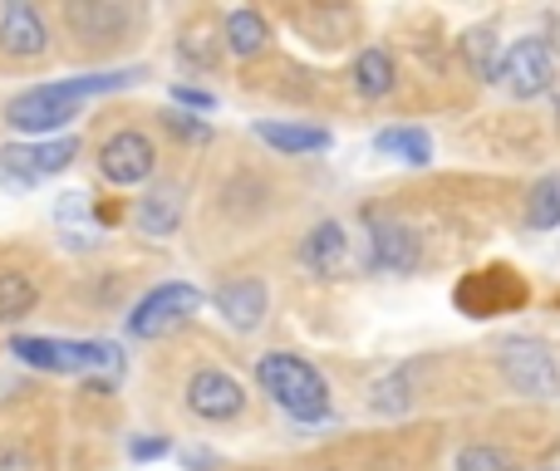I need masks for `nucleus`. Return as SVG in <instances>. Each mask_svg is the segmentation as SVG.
Segmentation results:
<instances>
[{
	"instance_id": "nucleus-12",
	"label": "nucleus",
	"mask_w": 560,
	"mask_h": 471,
	"mask_svg": "<svg viewBox=\"0 0 560 471\" xmlns=\"http://www.w3.org/2000/svg\"><path fill=\"white\" fill-rule=\"evenodd\" d=\"M65 20H69V30H74L84 45H114L118 35H124V25H128V10H118V5H94V0H79V5H69L65 10Z\"/></svg>"
},
{
	"instance_id": "nucleus-26",
	"label": "nucleus",
	"mask_w": 560,
	"mask_h": 471,
	"mask_svg": "<svg viewBox=\"0 0 560 471\" xmlns=\"http://www.w3.org/2000/svg\"><path fill=\"white\" fill-rule=\"evenodd\" d=\"M0 471H39V462L20 443H0Z\"/></svg>"
},
{
	"instance_id": "nucleus-13",
	"label": "nucleus",
	"mask_w": 560,
	"mask_h": 471,
	"mask_svg": "<svg viewBox=\"0 0 560 471\" xmlns=\"http://www.w3.org/2000/svg\"><path fill=\"white\" fill-rule=\"evenodd\" d=\"M217 309L232 329H256L266 315V285L261 280H232V285L217 290Z\"/></svg>"
},
{
	"instance_id": "nucleus-29",
	"label": "nucleus",
	"mask_w": 560,
	"mask_h": 471,
	"mask_svg": "<svg viewBox=\"0 0 560 471\" xmlns=\"http://www.w3.org/2000/svg\"><path fill=\"white\" fill-rule=\"evenodd\" d=\"M183 462L192 471H212V457H207V452H183Z\"/></svg>"
},
{
	"instance_id": "nucleus-9",
	"label": "nucleus",
	"mask_w": 560,
	"mask_h": 471,
	"mask_svg": "<svg viewBox=\"0 0 560 471\" xmlns=\"http://www.w3.org/2000/svg\"><path fill=\"white\" fill-rule=\"evenodd\" d=\"M49 49V30L30 0H10L0 10V55L5 59H39Z\"/></svg>"
},
{
	"instance_id": "nucleus-10",
	"label": "nucleus",
	"mask_w": 560,
	"mask_h": 471,
	"mask_svg": "<svg viewBox=\"0 0 560 471\" xmlns=\"http://www.w3.org/2000/svg\"><path fill=\"white\" fill-rule=\"evenodd\" d=\"M187 408H192L197 417H207V423H226V417H236L246 408V393L232 374L202 368V374H192V384H187Z\"/></svg>"
},
{
	"instance_id": "nucleus-4",
	"label": "nucleus",
	"mask_w": 560,
	"mask_h": 471,
	"mask_svg": "<svg viewBox=\"0 0 560 471\" xmlns=\"http://www.w3.org/2000/svg\"><path fill=\"white\" fill-rule=\"evenodd\" d=\"M153 167H158V148H153V138L138 133V128H118V133H108L104 148H98V173L114 187L148 182Z\"/></svg>"
},
{
	"instance_id": "nucleus-14",
	"label": "nucleus",
	"mask_w": 560,
	"mask_h": 471,
	"mask_svg": "<svg viewBox=\"0 0 560 471\" xmlns=\"http://www.w3.org/2000/svg\"><path fill=\"white\" fill-rule=\"evenodd\" d=\"M349 240H345V226L339 222H319L315 232L305 236V246H300V266H310L315 275H335V266L345 260Z\"/></svg>"
},
{
	"instance_id": "nucleus-20",
	"label": "nucleus",
	"mask_w": 560,
	"mask_h": 471,
	"mask_svg": "<svg viewBox=\"0 0 560 471\" xmlns=\"http://www.w3.org/2000/svg\"><path fill=\"white\" fill-rule=\"evenodd\" d=\"M226 45H232V55H261L266 49V20L256 15V10H232L226 15Z\"/></svg>"
},
{
	"instance_id": "nucleus-1",
	"label": "nucleus",
	"mask_w": 560,
	"mask_h": 471,
	"mask_svg": "<svg viewBox=\"0 0 560 471\" xmlns=\"http://www.w3.org/2000/svg\"><path fill=\"white\" fill-rule=\"evenodd\" d=\"M256 378H261L266 393H271L290 417H300V423H319V417L329 413V388H325V378L305 364V358L266 354L261 364H256Z\"/></svg>"
},
{
	"instance_id": "nucleus-22",
	"label": "nucleus",
	"mask_w": 560,
	"mask_h": 471,
	"mask_svg": "<svg viewBox=\"0 0 560 471\" xmlns=\"http://www.w3.org/2000/svg\"><path fill=\"white\" fill-rule=\"evenodd\" d=\"M369 403H374V413H388V417L408 413V403H413V398H408V374H404V368H398V374H388L384 384H374V398H369Z\"/></svg>"
},
{
	"instance_id": "nucleus-23",
	"label": "nucleus",
	"mask_w": 560,
	"mask_h": 471,
	"mask_svg": "<svg viewBox=\"0 0 560 471\" xmlns=\"http://www.w3.org/2000/svg\"><path fill=\"white\" fill-rule=\"evenodd\" d=\"M457 471H512V462L502 452H492V447H467L457 457Z\"/></svg>"
},
{
	"instance_id": "nucleus-19",
	"label": "nucleus",
	"mask_w": 560,
	"mask_h": 471,
	"mask_svg": "<svg viewBox=\"0 0 560 471\" xmlns=\"http://www.w3.org/2000/svg\"><path fill=\"white\" fill-rule=\"evenodd\" d=\"M354 84L364 98H384L394 89V59H388V49H364L354 59Z\"/></svg>"
},
{
	"instance_id": "nucleus-24",
	"label": "nucleus",
	"mask_w": 560,
	"mask_h": 471,
	"mask_svg": "<svg viewBox=\"0 0 560 471\" xmlns=\"http://www.w3.org/2000/svg\"><path fill=\"white\" fill-rule=\"evenodd\" d=\"M467 55H472V69H477L482 79H492V74H497V39L472 35V39H467Z\"/></svg>"
},
{
	"instance_id": "nucleus-6",
	"label": "nucleus",
	"mask_w": 560,
	"mask_h": 471,
	"mask_svg": "<svg viewBox=\"0 0 560 471\" xmlns=\"http://www.w3.org/2000/svg\"><path fill=\"white\" fill-rule=\"evenodd\" d=\"M79 157V138H55V143H35V148H0V177L10 187H35L39 177L65 173Z\"/></svg>"
},
{
	"instance_id": "nucleus-25",
	"label": "nucleus",
	"mask_w": 560,
	"mask_h": 471,
	"mask_svg": "<svg viewBox=\"0 0 560 471\" xmlns=\"http://www.w3.org/2000/svg\"><path fill=\"white\" fill-rule=\"evenodd\" d=\"M167 452H173L167 437H133V443H128V457H133V462H158V457H167Z\"/></svg>"
},
{
	"instance_id": "nucleus-8",
	"label": "nucleus",
	"mask_w": 560,
	"mask_h": 471,
	"mask_svg": "<svg viewBox=\"0 0 560 471\" xmlns=\"http://www.w3.org/2000/svg\"><path fill=\"white\" fill-rule=\"evenodd\" d=\"M497 74H502L506 94H516V98L546 94V89H551V79H556L551 49H546L541 39H522V45L506 49V59H502V69H497Z\"/></svg>"
},
{
	"instance_id": "nucleus-3",
	"label": "nucleus",
	"mask_w": 560,
	"mask_h": 471,
	"mask_svg": "<svg viewBox=\"0 0 560 471\" xmlns=\"http://www.w3.org/2000/svg\"><path fill=\"white\" fill-rule=\"evenodd\" d=\"M79 118V104L65 94V84H39V89H25L5 104V123L15 133H59V128Z\"/></svg>"
},
{
	"instance_id": "nucleus-11",
	"label": "nucleus",
	"mask_w": 560,
	"mask_h": 471,
	"mask_svg": "<svg viewBox=\"0 0 560 471\" xmlns=\"http://www.w3.org/2000/svg\"><path fill=\"white\" fill-rule=\"evenodd\" d=\"M369 266L374 270H413L418 266V236L398 222H374V232H369Z\"/></svg>"
},
{
	"instance_id": "nucleus-15",
	"label": "nucleus",
	"mask_w": 560,
	"mask_h": 471,
	"mask_svg": "<svg viewBox=\"0 0 560 471\" xmlns=\"http://www.w3.org/2000/svg\"><path fill=\"white\" fill-rule=\"evenodd\" d=\"M177 222H183V192L177 187H153L138 202V232L143 236H173Z\"/></svg>"
},
{
	"instance_id": "nucleus-27",
	"label": "nucleus",
	"mask_w": 560,
	"mask_h": 471,
	"mask_svg": "<svg viewBox=\"0 0 560 471\" xmlns=\"http://www.w3.org/2000/svg\"><path fill=\"white\" fill-rule=\"evenodd\" d=\"M173 104L202 108V114H207V108H217V98H212V94H202V89H183V84H177V89H173Z\"/></svg>"
},
{
	"instance_id": "nucleus-16",
	"label": "nucleus",
	"mask_w": 560,
	"mask_h": 471,
	"mask_svg": "<svg viewBox=\"0 0 560 471\" xmlns=\"http://www.w3.org/2000/svg\"><path fill=\"white\" fill-rule=\"evenodd\" d=\"M256 138L271 143L276 153H325L329 148L325 128H300V123H256Z\"/></svg>"
},
{
	"instance_id": "nucleus-2",
	"label": "nucleus",
	"mask_w": 560,
	"mask_h": 471,
	"mask_svg": "<svg viewBox=\"0 0 560 471\" xmlns=\"http://www.w3.org/2000/svg\"><path fill=\"white\" fill-rule=\"evenodd\" d=\"M10 354L20 364L39 368V374H89V368H124L114 344H94V339H10Z\"/></svg>"
},
{
	"instance_id": "nucleus-28",
	"label": "nucleus",
	"mask_w": 560,
	"mask_h": 471,
	"mask_svg": "<svg viewBox=\"0 0 560 471\" xmlns=\"http://www.w3.org/2000/svg\"><path fill=\"white\" fill-rule=\"evenodd\" d=\"M167 128H173V133L197 138V143H202V138H207V123H192V118H187V114H173V118H167Z\"/></svg>"
},
{
	"instance_id": "nucleus-21",
	"label": "nucleus",
	"mask_w": 560,
	"mask_h": 471,
	"mask_svg": "<svg viewBox=\"0 0 560 471\" xmlns=\"http://www.w3.org/2000/svg\"><path fill=\"white\" fill-rule=\"evenodd\" d=\"M526 226H532V232H551V226H560V173L541 177V182L532 187V207H526Z\"/></svg>"
},
{
	"instance_id": "nucleus-5",
	"label": "nucleus",
	"mask_w": 560,
	"mask_h": 471,
	"mask_svg": "<svg viewBox=\"0 0 560 471\" xmlns=\"http://www.w3.org/2000/svg\"><path fill=\"white\" fill-rule=\"evenodd\" d=\"M497 364H502V378L516 393H532V398L560 393V368H556V358L546 354V344H536V339H506Z\"/></svg>"
},
{
	"instance_id": "nucleus-18",
	"label": "nucleus",
	"mask_w": 560,
	"mask_h": 471,
	"mask_svg": "<svg viewBox=\"0 0 560 471\" xmlns=\"http://www.w3.org/2000/svg\"><path fill=\"white\" fill-rule=\"evenodd\" d=\"M374 148L388 157H398V163H413V167L433 163V143H428L423 128H384V133L374 138Z\"/></svg>"
},
{
	"instance_id": "nucleus-7",
	"label": "nucleus",
	"mask_w": 560,
	"mask_h": 471,
	"mask_svg": "<svg viewBox=\"0 0 560 471\" xmlns=\"http://www.w3.org/2000/svg\"><path fill=\"white\" fill-rule=\"evenodd\" d=\"M197 309H202V290L197 285H158L153 295L138 299V309L128 315V329H133L138 339H158V334H167L177 319L197 315Z\"/></svg>"
},
{
	"instance_id": "nucleus-17",
	"label": "nucleus",
	"mask_w": 560,
	"mask_h": 471,
	"mask_svg": "<svg viewBox=\"0 0 560 471\" xmlns=\"http://www.w3.org/2000/svg\"><path fill=\"white\" fill-rule=\"evenodd\" d=\"M39 305V285L25 270H0V325H20Z\"/></svg>"
}]
</instances>
